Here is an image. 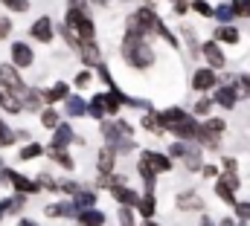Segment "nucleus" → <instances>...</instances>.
<instances>
[{"instance_id": "obj_12", "label": "nucleus", "mask_w": 250, "mask_h": 226, "mask_svg": "<svg viewBox=\"0 0 250 226\" xmlns=\"http://www.w3.org/2000/svg\"><path fill=\"white\" fill-rule=\"evenodd\" d=\"M73 142V128L70 125H56L53 128V148H64V145H70Z\"/></svg>"}, {"instance_id": "obj_11", "label": "nucleus", "mask_w": 250, "mask_h": 226, "mask_svg": "<svg viewBox=\"0 0 250 226\" xmlns=\"http://www.w3.org/2000/svg\"><path fill=\"white\" fill-rule=\"evenodd\" d=\"M114 157H117V151L108 145L102 154H99V171H102V177H99V183H108V177H111V169H114Z\"/></svg>"}, {"instance_id": "obj_47", "label": "nucleus", "mask_w": 250, "mask_h": 226, "mask_svg": "<svg viewBox=\"0 0 250 226\" xmlns=\"http://www.w3.org/2000/svg\"><path fill=\"white\" fill-rule=\"evenodd\" d=\"M204 174H207V177H215L218 169H215V166H204Z\"/></svg>"}, {"instance_id": "obj_5", "label": "nucleus", "mask_w": 250, "mask_h": 226, "mask_svg": "<svg viewBox=\"0 0 250 226\" xmlns=\"http://www.w3.org/2000/svg\"><path fill=\"white\" fill-rule=\"evenodd\" d=\"M0 84H6L12 96H21V99L26 96V87H23L21 75H18V73H15V67H9V64H3V67H0Z\"/></svg>"}, {"instance_id": "obj_2", "label": "nucleus", "mask_w": 250, "mask_h": 226, "mask_svg": "<svg viewBox=\"0 0 250 226\" xmlns=\"http://www.w3.org/2000/svg\"><path fill=\"white\" fill-rule=\"evenodd\" d=\"M64 26L73 32L76 41H93V38H96V29H93L90 18H87L79 6H70V12H67V23H64Z\"/></svg>"}, {"instance_id": "obj_24", "label": "nucleus", "mask_w": 250, "mask_h": 226, "mask_svg": "<svg viewBox=\"0 0 250 226\" xmlns=\"http://www.w3.org/2000/svg\"><path fill=\"white\" fill-rule=\"evenodd\" d=\"M178 206H181V209H201V197L192 194V191H187V194L178 197Z\"/></svg>"}, {"instance_id": "obj_30", "label": "nucleus", "mask_w": 250, "mask_h": 226, "mask_svg": "<svg viewBox=\"0 0 250 226\" xmlns=\"http://www.w3.org/2000/svg\"><path fill=\"white\" fill-rule=\"evenodd\" d=\"M140 174H143V180H146V188L151 191V188H154V180H157V177H154L157 171H151L146 163H143V160H140Z\"/></svg>"}, {"instance_id": "obj_50", "label": "nucleus", "mask_w": 250, "mask_h": 226, "mask_svg": "<svg viewBox=\"0 0 250 226\" xmlns=\"http://www.w3.org/2000/svg\"><path fill=\"white\" fill-rule=\"evenodd\" d=\"M93 3H99V6H102V3H108V0H93Z\"/></svg>"}, {"instance_id": "obj_49", "label": "nucleus", "mask_w": 250, "mask_h": 226, "mask_svg": "<svg viewBox=\"0 0 250 226\" xmlns=\"http://www.w3.org/2000/svg\"><path fill=\"white\" fill-rule=\"evenodd\" d=\"M18 226H35V224H32V221H21Z\"/></svg>"}, {"instance_id": "obj_8", "label": "nucleus", "mask_w": 250, "mask_h": 226, "mask_svg": "<svg viewBox=\"0 0 250 226\" xmlns=\"http://www.w3.org/2000/svg\"><path fill=\"white\" fill-rule=\"evenodd\" d=\"M32 61H35V56H32V50L26 47V44H12V64L15 67H32Z\"/></svg>"}, {"instance_id": "obj_20", "label": "nucleus", "mask_w": 250, "mask_h": 226, "mask_svg": "<svg viewBox=\"0 0 250 226\" xmlns=\"http://www.w3.org/2000/svg\"><path fill=\"white\" fill-rule=\"evenodd\" d=\"M143 128L151 131V133H163V122H160V116H154L151 111L143 116Z\"/></svg>"}, {"instance_id": "obj_7", "label": "nucleus", "mask_w": 250, "mask_h": 226, "mask_svg": "<svg viewBox=\"0 0 250 226\" xmlns=\"http://www.w3.org/2000/svg\"><path fill=\"white\" fill-rule=\"evenodd\" d=\"M29 35H32V38H38V41H44V44H47V41H53V20H50L47 15H44V18H38V20L32 23Z\"/></svg>"}, {"instance_id": "obj_27", "label": "nucleus", "mask_w": 250, "mask_h": 226, "mask_svg": "<svg viewBox=\"0 0 250 226\" xmlns=\"http://www.w3.org/2000/svg\"><path fill=\"white\" fill-rule=\"evenodd\" d=\"M215 38L224 41V44H236V41H239V32H236L233 26H221V29L215 32Z\"/></svg>"}, {"instance_id": "obj_38", "label": "nucleus", "mask_w": 250, "mask_h": 226, "mask_svg": "<svg viewBox=\"0 0 250 226\" xmlns=\"http://www.w3.org/2000/svg\"><path fill=\"white\" fill-rule=\"evenodd\" d=\"M192 9H195L198 15H207V18H212V6H209L207 0H195V3H192Z\"/></svg>"}, {"instance_id": "obj_40", "label": "nucleus", "mask_w": 250, "mask_h": 226, "mask_svg": "<svg viewBox=\"0 0 250 226\" xmlns=\"http://www.w3.org/2000/svg\"><path fill=\"white\" fill-rule=\"evenodd\" d=\"M233 206H236V215L242 221H250V203H233Z\"/></svg>"}, {"instance_id": "obj_26", "label": "nucleus", "mask_w": 250, "mask_h": 226, "mask_svg": "<svg viewBox=\"0 0 250 226\" xmlns=\"http://www.w3.org/2000/svg\"><path fill=\"white\" fill-rule=\"evenodd\" d=\"M0 105H3V111H9V113H21L23 111V105H21L18 96H12V93H6V96L0 99Z\"/></svg>"}, {"instance_id": "obj_39", "label": "nucleus", "mask_w": 250, "mask_h": 226, "mask_svg": "<svg viewBox=\"0 0 250 226\" xmlns=\"http://www.w3.org/2000/svg\"><path fill=\"white\" fill-rule=\"evenodd\" d=\"M12 142H15V133L0 122V145H12Z\"/></svg>"}, {"instance_id": "obj_9", "label": "nucleus", "mask_w": 250, "mask_h": 226, "mask_svg": "<svg viewBox=\"0 0 250 226\" xmlns=\"http://www.w3.org/2000/svg\"><path fill=\"white\" fill-rule=\"evenodd\" d=\"M143 163L151 171H169L172 169V160H169L166 154H157V151H146V154H143Z\"/></svg>"}, {"instance_id": "obj_37", "label": "nucleus", "mask_w": 250, "mask_h": 226, "mask_svg": "<svg viewBox=\"0 0 250 226\" xmlns=\"http://www.w3.org/2000/svg\"><path fill=\"white\" fill-rule=\"evenodd\" d=\"M41 122H44V128H56V125H59V113L56 111H44L41 113Z\"/></svg>"}, {"instance_id": "obj_51", "label": "nucleus", "mask_w": 250, "mask_h": 226, "mask_svg": "<svg viewBox=\"0 0 250 226\" xmlns=\"http://www.w3.org/2000/svg\"><path fill=\"white\" fill-rule=\"evenodd\" d=\"M146 226H157V224H151V218H148V224H146Z\"/></svg>"}, {"instance_id": "obj_43", "label": "nucleus", "mask_w": 250, "mask_h": 226, "mask_svg": "<svg viewBox=\"0 0 250 226\" xmlns=\"http://www.w3.org/2000/svg\"><path fill=\"white\" fill-rule=\"evenodd\" d=\"M209 108H212V105H209L207 99H201V102L195 105V113H201V116H204V113H209Z\"/></svg>"}, {"instance_id": "obj_34", "label": "nucleus", "mask_w": 250, "mask_h": 226, "mask_svg": "<svg viewBox=\"0 0 250 226\" xmlns=\"http://www.w3.org/2000/svg\"><path fill=\"white\" fill-rule=\"evenodd\" d=\"M47 215H73V206H67V203H53V206H47Z\"/></svg>"}, {"instance_id": "obj_31", "label": "nucleus", "mask_w": 250, "mask_h": 226, "mask_svg": "<svg viewBox=\"0 0 250 226\" xmlns=\"http://www.w3.org/2000/svg\"><path fill=\"white\" fill-rule=\"evenodd\" d=\"M41 151H44V148H41L38 142H32V145H26V148L21 151V160H35V157H41Z\"/></svg>"}, {"instance_id": "obj_33", "label": "nucleus", "mask_w": 250, "mask_h": 226, "mask_svg": "<svg viewBox=\"0 0 250 226\" xmlns=\"http://www.w3.org/2000/svg\"><path fill=\"white\" fill-rule=\"evenodd\" d=\"M87 113H90V116H96V119H102V116H105V108H102V96H96V99L87 105Z\"/></svg>"}, {"instance_id": "obj_16", "label": "nucleus", "mask_w": 250, "mask_h": 226, "mask_svg": "<svg viewBox=\"0 0 250 226\" xmlns=\"http://www.w3.org/2000/svg\"><path fill=\"white\" fill-rule=\"evenodd\" d=\"M79 224L82 226H102L105 224V215L96 212V209H84V212H79Z\"/></svg>"}, {"instance_id": "obj_6", "label": "nucleus", "mask_w": 250, "mask_h": 226, "mask_svg": "<svg viewBox=\"0 0 250 226\" xmlns=\"http://www.w3.org/2000/svg\"><path fill=\"white\" fill-rule=\"evenodd\" d=\"M0 177H3L6 183H12L21 194H32V191H38V183H35V180H26L23 174H18V171H12V169H3L0 171Z\"/></svg>"}, {"instance_id": "obj_17", "label": "nucleus", "mask_w": 250, "mask_h": 226, "mask_svg": "<svg viewBox=\"0 0 250 226\" xmlns=\"http://www.w3.org/2000/svg\"><path fill=\"white\" fill-rule=\"evenodd\" d=\"M93 203H96V197H93L90 191H79V194L73 197V212H84V209H93Z\"/></svg>"}, {"instance_id": "obj_21", "label": "nucleus", "mask_w": 250, "mask_h": 226, "mask_svg": "<svg viewBox=\"0 0 250 226\" xmlns=\"http://www.w3.org/2000/svg\"><path fill=\"white\" fill-rule=\"evenodd\" d=\"M137 209H140V215H143L146 221H148V218L154 215V197H151V191H148V194H146L143 200H137Z\"/></svg>"}, {"instance_id": "obj_13", "label": "nucleus", "mask_w": 250, "mask_h": 226, "mask_svg": "<svg viewBox=\"0 0 250 226\" xmlns=\"http://www.w3.org/2000/svg\"><path fill=\"white\" fill-rule=\"evenodd\" d=\"M111 191H114V197H117L123 206H137V200H140V197H137L128 186H123V183H114V186H111Z\"/></svg>"}, {"instance_id": "obj_22", "label": "nucleus", "mask_w": 250, "mask_h": 226, "mask_svg": "<svg viewBox=\"0 0 250 226\" xmlns=\"http://www.w3.org/2000/svg\"><path fill=\"white\" fill-rule=\"evenodd\" d=\"M67 93H70V87L59 81L56 87H50V90H47V102H62V99H67Z\"/></svg>"}, {"instance_id": "obj_44", "label": "nucleus", "mask_w": 250, "mask_h": 226, "mask_svg": "<svg viewBox=\"0 0 250 226\" xmlns=\"http://www.w3.org/2000/svg\"><path fill=\"white\" fill-rule=\"evenodd\" d=\"M87 81H90V73H79V75H76V84H79V87H87Z\"/></svg>"}, {"instance_id": "obj_4", "label": "nucleus", "mask_w": 250, "mask_h": 226, "mask_svg": "<svg viewBox=\"0 0 250 226\" xmlns=\"http://www.w3.org/2000/svg\"><path fill=\"white\" fill-rule=\"evenodd\" d=\"M163 128L166 131H172L178 139H195L198 136V125H195V119L189 116V113H178V116H172L169 122H163Z\"/></svg>"}, {"instance_id": "obj_3", "label": "nucleus", "mask_w": 250, "mask_h": 226, "mask_svg": "<svg viewBox=\"0 0 250 226\" xmlns=\"http://www.w3.org/2000/svg\"><path fill=\"white\" fill-rule=\"evenodd\" d=\"M102 133L108 139V145L114 151H131L134 148V139H131V125L128 122H117V125H102Z\"/></svg>"}, {"instance_id": "obj_42", "label": "nucleus", "mask_w": 250, "mask_h": 226, "mask_svg": "<svg viewBox=\"0 0 250 226\" xmlns=\"http://www.w3.org/2000/svg\"><path fill=\"white\" fill-rule=\"evenodd\" d=\"M12 32V20L9 18H0V38H6Z\"/></svg>"}, {"instance_id": "obj_15", "label": "nucleus", "mask_w": 250, "mask_h": 226, "mask_svg": "<svg viewBox=\"0 0 250 226\" xmlns=\"http://www.w3.org/2000/svg\"><path fill=\"white\" fill-rule=\"evenodd\" d=\"M204 58L209 61V67H224V53L218 50V44H215V41L204 44Z\"/></svg>"}, {"instance_id": "obj_45", "label": "nucleus", "mask_w": 250, "mask_h": 226, "mask_svg": "<svg viewBox=\"0 0 250 226\" xmlns=\"http://www.w3.org/2000/svg\"><path fill=\"white\" fill-rule=\"evenodd\" d=\"M184 151H187V145H184V142L172 145V157H184Z\"/></svg>"}, {"instance_id": "obj_1", "label": "nucleus", "mask_w": 250, "mask_h": 226, "mask_svg": "<svg viewBox=\"0 0 250 226\" xmlns=\"http://www.w3.org/2000/svg\"><path fill=\"white\" fill-rule=\"evenodd\" d=\"M143 38H146V35H140V32H134V29L125 32L123 53H125V61H131L134 67H148V64L154 61V53L148 50V44H146Z\"/></svg>"}, {"instance_id": "obj_32", "label": "nucleus", "mask_w": 250, "mask_h": 226, "mask_svg": "<svg viewBox=\"0 0 250 226\" xmlns=\"http://www.w3.org/2000/svg\"><path fill=\"white\" fill-rule=\"evenodd\" d=\"M215 191H218V197H221V200H227V203H236V197H233V188H230V186H224L221 180L215 183Z\"/></svg>"}, {"instance_id": "obj_23", "label": "nucleus", "mask_w": 250, "mask_h": 226, "mask_svg": "<svg viewBox=\"0 0 250 226\" xmlns=\"http://www.w3.org/2000/svg\"><path fill=\"white\" fill-rule=\"evenodd\" d=\"M212 18H218L221 23H230V20L236 18V12H233L230 3H224V6H218V9H212Z\"/></svg>"}, {"instance_id": "obj_18", "label": "nucleus", "mask_w": 250, "mask_h": 226, "mask_svg": "<svg viewBox=\"0 0 250 226\" xmlns=\"http://www.w3.org/2000/svg\"><path fill=\"white\" fill-rule=\"evenodd\" d=\"M215 102H218L221 108H236V87H221V90L215 93Z\"/></svg>"}, {"instance_id": "obj_29", "label": "nucleus", "mask_w": 250, "mask_h": 226, "mask_svg": "<svg viewBox=\"0 0 250 226\" xmlns=\"http://www.w3.org/2000/svg\"><path fill=\"white\" fill-rule=\"evenodd\" d=\"M50 157H53V160H56L59 166H64V169H67V171L73 169V160H70V157L64 154V148H53V151H50Z\"/></svg>"}, {"instance_id": "obj_28", "label": "nucleus", "mask_w": 250, "mask_h": 226, "mask_svg": "<svg viewBox=\"0 0 250 226\" xmlns=\"http://www.w3.org/2000/svg\"><path fill=\"white\" fill-rule=\"evenodd\" d=\"M184 163H187V169H201V154L195 151V148H187L184 151V157H181Z\"/></svg>"}, {"instance_id": "obj_25", "label": "nucleus", "mask_w": 250, "mask_h": 226, "mask_svg": "<svg viewBox=\"0 0 250 226\" xmlns=\"http://www.w3.org/2000/svg\"><path fill=\"white\" fill-rule=\"evenodd\" d=\"M18 209H23V194H15V197H9V200L0 203V212H3V215H6V212H18Z\"/></svg>"}, {"instance_id": "obj_35", "label": "nucleus", "mask_w": 250, "mask_h": 226, "mask_svg": "<svg viewBox=\"0 0 250 226\" xmlns=\"http://www.w3.org/2000/svg\"><path fill=\"white\" fill-rule=\"evenodd\" d=\"M230 6H233V12H236V15L250 18V0H236V3H230Z\"/></svg>"}, {"instance_id": "obj_14", "label": "nucleus", "mask_w": 250, "mask_h": 226, "mask_svg": "<svg viewBox=\"0 0 250 226\" xmlns=\"http://www.w3.org/2000/svg\"><path fill=\"white\" fill-rule=\"evenodd\" d=\"M215 84V73L212 70H198L195 75H192V87L195 90H209Z\"/></svg>"}, {"instance_id": "obj_36", "label": "nucleus", "mask_w": 250, "mask_h": 226, "mask_svg": "<svg viewBox=\"0 0 250 226\" xmlns=\"http://www.w3.org/2000/svg\"><path fill=\"white\" fill-rule=\"evenodd\" d=\"M3 6H9L12 12H26L29 9V0H0Z\"/></svg>"}, {"instance_id": "obj_10", "label": "nucleus", "mask_w": 250, "mask_h": 226, "mask_svg": "<svg viewBox=\"0 0 250 226\" xmlns=\"http://www.w3.org/2000/svg\"><path fill=\"white\" fill-rule=\"evenodd\" d=\"M76 50H79V56L84 58L87 64H102V56H99L93 41H76Z\"/></svg>"}, {"instance_id": "obj_46", "label": "nucleus", "mask_w": 250, "mask_h": 226, "mask_svg": "<svg viewBox=\"0 0 250 226\" xmlns=\"http://www.w3.org/2000/svg\"><path fill=\"white\" fill-rule=\"evenodd\" d=\"M62 191H67V194H76V183H64Z\"/></svg>"}, {"instance_id": "obj_48", "label": "nucleus", "mask_w": 250, "mask_h": 226, "mask_svg": "<svg viewBox=\"0 0 250 226\" xmlns=\"http://www.w3.org/2000/svg\"><path fill=\"white\" fill-rule=\"evenodd\" d=\"M242 84H245L242 90H245V93H250V75H248V78H242Z\"/></svg>"}, {"instance_id": "obj_41", "label": "nucleus", "mask_w": 250, "mask_h": 226, "mask_svg": "<svg viewBox=\"0 0 250 226\" xmlns=\"http://www.w3.org/2000/svg\"><path fill=\"white\" fill-rule=\"evenodd\" d=\"M120 221H123V226H134V215H131V209H128V206L120 209Z\"/></svg>"}, {"instance_id": "obj_19", "label": "nucleus", "mask_w": 250, "mask_h": 226, "mask_svg": "<svg viewBox=\"0 0 250 226\" xmlns=\"http://www.w3.org/2000/svg\"><path fill=\"white\" fill-rule=\"evenodd\" d=\"M67 113H70V116H84V113H87L84 99H79V96H67Z\"/></svg>"}]
</instances>
